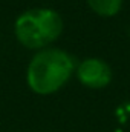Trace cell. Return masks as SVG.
<instances>
[{
    "label": "cell",
    "mask_w": 130,
    "mask_h": 132,
    "mask_svg": "<svg viewBox=\"0 0 130 132\" xmlns=\"http://www.w3.org/2000/svg\"><path fill=\"white\" fill-rule=\"evenodd\" d=\"M124 0H86L87 6L99 17H115L119 14Z\"/></svg>",
    "instance_id": "4"
},
{
    "label": "cell",
    "mask_w": 130,
    "mask_h": 132,
    "mask_svg": "<svg viewBox=\"0 0 130 132\" xmlns=\"http://www.w3.org/2000/svg\"><path fill=\"white\" fill-rule=\"evenodd\" d=\"M75 59L61 48H44L32 55L26 69V83L37 95L58 92L75 74Z\"/></svg>",
    "instance_id": "1"
},
{
    "label": "cell",
    "mask_w": 130,
    "mask_h": 132,
    "mask_svg": "<svg viewBox=\"0 0 130 132\" xmlns=\"http://www.w3.org/2000/svg\"><path fill=\"white\" fill-rule=\"evenodd\" d=\"M77 80L89 89H104L110 85L113 72L110 65L98 57H87L75 68Z\"/></svg>",
    "instance_id": "3"
},
{
    "label": "cell",
    "mask_w": 130,
    "mask_h": 132,
    "mask_svg": "<svg viewBox=\"0 0 130 132\" xmlns=\"http://www.w3.org/2000/svg\"><path fill=\"white\" fill-rule=\"evenodd\" d=\"M63 19L52 8H31L23 11L14 22V35L17 42L31 49L40 51L49 48L63 34Z\"/></svg>",
    "instance_id": "2"
}]
</instances>
